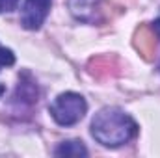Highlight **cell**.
Instances as JSON below:
<instances>
[{"instance_id":"cell-2","label":"cell","mask_w":160,"mask_h":158,"mask_svg":"<svg viewBox=\"0 0 160 158\" xmlns=\"http://www.w3.org/2000/svg\"><path fill=\"white\" fill-rule=\"evenodd\" d=\"M48 112L52 119L62 125V126H71V125H77L80 119L86 116L88 112V102L86 99L78 95V93H73V91H65V93H60L52 104L48 106Z\"/></svg>"},{"instance_id":"cell-10","label":"cell","mask_w":160,"mask_h":158,"mask_svg":"<svg viewBox=\"0 0 160 158\" xmlns=\"http://www.w3.org/2000/svg\"><path fill=\"white\" fill-rule=\"evenodd\" d=\"M157 26L160 28V13H158V17H157Z\"/></svg>"},{"instance_id":"cell-9","label":"cell","mask_w":160,"mask_h":158,"mask_svg":"<svg viewBox=\"0 0 160 158\" xmlns=\"http://www.w3.org/2000/svg\"><path fill=\"white\" fill-rule=\"evenodd\" d=\"M17 4H19V0H0V13L13 11L17 7Z\"/></svg>"},{"instance_id":"cell-1","label":"cell","mask_w":160,"mask_h":158,"mask_svg":"<svg viewBox=\"0 0 160 158\" xmlns=\"http://www.w3.org/2000/svg\"><path fill=\"white\" fill-rule=\"evenodd\" d=\"M138 134L136 121L121 108L106 106L91 121V136L104 147H121Z\"/></svg>"},{"instance_id":"cell-11","label":"cell","mask_w":160,"mask_h":158,"mask_svg":"<svg viewBox=\"0 0 160 158\" xmlns=\"http://www.w3.org/2000/svg\"><path fill=\"white\" fill-rule=\"evenodd\" d=\"M158 71H160V63H158Z\"/></svg>"},{"instance_id":"cell-4","label":"cell","mask_w":160,"mask_h":158,"mask_svg":"<svg viewBox=\"0 0 160 158\" xmlns=\"http://www.w3.org/2000/svg\"><path fill=\"white\" fill-rule=\"evenodd\" d=\"M52 0H26L21 11V24L26 30H39L50 11Z\"/></svg>"},{"instance_id":"cell-8","label":"cell","mask_w":160,"mask_h":158,"mask_svg":"<svg viewBox=\"0 0 160 158\" xmlns=\"http://www.w3.org/2000/svg\"><path fill=\"white\" fill-rule=\"evenodd\" d=\"M13 63H15V54L9 48H6V47L0 45V71L4 67H11Z\"/></svg>"},{"instance_id":"cell-7","label":"cell","mask_w":160,"mask_h":158,"mask_svg":"<svg viewBox=\"0 0 160 158\" xmlns=\"http://www.w3.org/2000/svg\"><path fill=\"white\" fill-rule=\"evenodd\" d=\"M54 155L56 156H88V149L80 140H69V141H62L54 149Z\"/></svg>"},{"instance_id":"cell-3","label":"cell","mask_w":160,"mask_h":158,"mask_svg":"<svg viewBox=\"0 0 160 158\" xmlns=\"http://www.w3.org/2000/svg\"><path fill=\"white\" fill-rule=\"evenodd\" d=\"M67 6H69L73 17L82 22L101 24L102 21L112 17L104 7V0H69Z\"/></svg>"},{"instance_id":"cell-6","label":"cell","mask_w":160,"mask_h":158,"mask_svg":"<svg viewBox=\"0 0 160 158\" xmlns=\"http://www.w3.org/2000/svg\"><path fill=\"white\" fill-rule=\"evenodd\" d=\"M24 78H26L24 75L19 78L17 89H15V93H13V104H17V106H21V108H30V106H34V104L38 102L39 91H38L36 82L30 78V77H28V82Z\"/></svg>"},{"instance_id":"cell-5","label":"cell","mask_w":160,"mask_h":158,"mask_svg":"<svg viewBox=\"0 0 160 158\" xmlns=\"http://www.w3.org/2000/svg\"><path fill=\"white\" fill-rule=\"evenodd\" d=\"M132 45L145 62H151L155 58V52H157V32H155V28L147 22L140 24L134 32Z\"/></svg>"}]
</instances>
